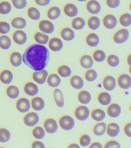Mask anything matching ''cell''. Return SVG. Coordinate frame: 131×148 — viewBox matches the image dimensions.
I'll use <instances>...</instances> for the list:
<instances>
[{"label": "cell", "instance_id": "5bb4252c", "mask_svg": "<svg viewBox=\"0 0 131 148\" xmlns=\"http://www.w3.org/2000/svg\"><path fill=\"white\" fill-rule=\"evenodd\" d=\"M12 38L14 42L18 45H24L27 40V35L22 30L15 31L12 34Z\"/></svg>", "mask_w": 131, "mask_h": 148}, {"label": "cell", "instance_id": "7dc6e473", "mask_svg": "<svg viewBox=\"0 0 131 148\" xmlns=\"http://www.w3.org/2000/svg\"><path fill=\"white\" fill-rule=\"evenodd\" d=\"M107 61L108 64L112 67H117L119 65L120 62L118 56L113 54L108 56L107 58Z\"/></svg>", "mask_w": 131, "mask_h": 148}, {"label": "cell", "instance_id": "d6a6232c", "mask_svg": "<svg viewBox=\"0 0 131 148\" xmlns=\"http://www.w3.org/2000/svg\"><path fill=\"white\" fill-rule=\"evenodd\" d=\"M78 99L80 103L87 104L90 102L92 99L91 95L88 91L81 90L78 95Z\"/></svg>", "mask_w": 131, "mask_h": 148}, {"label": "cell", "instance_id": "8fae6325", "mask_svg": "<svg viewBox=\"0 0 131 148\" xmlns=\"http://www.w3.org/2000/svg\"><path fill=\"white\" fill-rule=\"evenodd\" d=\"M48 75V71L44 69L40 71H34L32 75V77L36 83L39 84H43L46 82Z\"/></svg>", "mask_w": 131, "mask_h": 148}, {"label": "cell", "instance_id": "f1b7e54d", "mask_svg": "<svg viewBox=\"0 0 131 148\" xmlns=\"http://www.w3.org/2000/svg\"><path fill=\"white\" fill-rule=\"evenodd\" d=\"M46 81L48 85L53 88L57 87L60 84L61 82L59 76L55 73L48 75Z\"/></svg>", "mask_w": 131, "mask_h": 148}, {"label": "cell", "instance_id": "484cf974", "mask_svg": "<svg viewBox=\"0 0 131 148\" xmlns=\"http://www.w3.org/2000/svg\"><path fill=\"white\" fill-rule=\"evenodd\" d=\"M34 40L39 45H45L48 44L49 38L46 34L42 32H37L34 34Z\"/></svg>", "mask_w": 131, "mask_h": 148}, {"label": "cell", "instance_id": "f5cc1de1", "mask_svg": "<svg viewBox=\"0 0 131 148\" xmlns=\"http://www.w3.org/2000/svg\"><path fill=\"white\" fill-rule=\"evenodd\" d=\"M106 3L109 8L115 9L118 8L120 3V0H106Z\"/></svg>", "mask_w": 131, "mask_h": 148}, {"label": "cell", "instance_id": "681fc988", "mask_svg": "<svg viewBox=\"0 0 131 148\" xmlns=\"http://www.w3.org/2000/svg\"><path fill=\"white\" fill-rule=\"evenodd\" d=\"M13 6L16 9H22L27 5V0H11Z\"/></svg>", "mask_w": 131, "mask_h": 148}, {"label": "cell", "instance_id": "30bf717a", "mask_svg": "<svg viewBox=\"0 0 131 148\" xmlns=\"http://www.w3.org/2000/svg\"><path fill=\"white\" fill-rule=\"evenodd\" d=\"M86 9L88 12L93 15H96L100 12L101 6L96 0H89L86 3Z\"/></svg>", "mask_w": 131, "mask_h": 148}, {"label": "cell", "instance_id": "f35d334b", "mask_svg": "<svg viewBox=\"0 0 131 148\" xmlns=\"http://www.w3.org/2000/svg\"><path fill=\"white\" fill-rule=\"evenodd\" d=\"M119 24L124 27H128L131 24V15L128 13H125L121 15L119 18Z\"/></svg>", "mask_w": 131, "mask_h": 148}, {"label": "cell", "instance_id": "5b68a950", "mask_svg": "<svg viewBox=\"0 0 131 148\" xmlns=\"http://www.w3.org/2000/svg\"><path fill=\"white\" fill-rule=\"evenodd\" d=\"M74 114L78 120L81 121H85L87 120L89 116V109L87 106L80 105L75 109Z\"/></svg>", "mask_w": 131, "mask_h": 148}, {"label": "cell", "instance_id": "b9f144b4", "mask_svg": "<svg viewBox=\"0 0 131 148\" xmlns=\"http://www.w3.org/2000/svg\"><path fill=\"white\" fill-rule=\"evenodd\" d=\"M33 136L37 139L40 140L44 138L45 133L44 130L41 126H36L33 128L32 132Z\"/></svg>", "mask_w": 131, "mask_h": 148}, {"label": "cell", "instance_id": "83f0119b", "mask_svg": "<svg viewBox=\"0 0 131 148\" xmlns=\"http://www.w3.org/2000/svg\"><path fill=\"white\" fill-rule=\"evenodd\" d=\"M100 18L95 16H91L88 18L87 21L88 27L93 31L98 29L100 25Z\"/></svg>", "mask_w": 131, "mask_h": 148}, {"label": "cell", "instance_id": "d6986e66", "mask_svg": "<svg viewBox=\"0 0 131 148\" xmlns=\"http://www.w3.org/2000/svg\"><path fill=\"white\" fill-rule=\"evenodd\" d=\"M100 39L98 36L94 32L89 33L86 38V41L90 47H96L99 44Z\"/></svg>", "mask_w": 131, "mask_h": 148}, {"label": "cell", "instance_id": "3957f363", "mask_svg": "<svg viewBox=\"0 0 131 148\" xmlns=\"http://www.w3.org/2000/svg\"><path fill=\"white\" fill-rule=\"evenodd\" d=\"M58 123L61 128L66 131L71 130L73 129L75 124L73 118L67 115L61 117Z\"/></svg>", "mask_w": 131, "mask_h": 148}, {"label": "cell", "instance_id": "7bdbcfd3", "mask_svg": "<svg viewBox=\"0 0 131 148\" xmlns=\"http://www.w3.org/2000/svg\"><path fill=\"white\" fill-rule=\"evenodd\" d=\"M57 72L62 77H67L71 76L72 70L68 66L63 65L58 67Z\"/></svg>", "mask_w": 131, "mask_h": 148}, {"label": "cell", "instance_id": "11a10c76", "mask_svg": "<svg viewBox=\"0 0 131 148\" xmlns=\"http://www.w3.org/2000/svg\"><path fill=\"white\" fill-rule=\"evenodd\" d=\"M124 132L126 136L129 137H131V123L128 122L125 125L124 127Z\"/></svg>", "mask_w": 131, "mask_h": 148}, {"label": "cell", "instance_id": "6125c7cd", "mask_svg": "<svg viewBox=\"0 0 131 148\" xmlns=\"http://www.w3.org/2000/svg\"><path fill=\"white\" fill-rule=\"evenodd\" d=\"M77 1L80 2H84L88 1V0H77Z\"/></svg>", "mask_w": 131, "mask_h": 148}, {"label": "cell", "instance_id": "7c38bea8", "mask_svg": "<svg viewBox=\"0 0 131 148\" xmlns=\"http://www.w3.org/2000/svg\"><path fill=\"white\" fill-rule=\"evenodd\" d=\"M43 125L46 131L49 134H54L58 130V126L57 121L52 118H49L45 120Z\"/></svg>", "mask_w": 131, "mask_h": 148}, {"label": "cell", "instance_id": "4dcf8cb0", "mask_svg": "<svg viewBox=\"0 0 131 148\" xmlns=\"http://www.w3.org/2000/svg\"><path fill=\"white\" fill-rule=\"evenodd\" d=\"M22 57L19 52H12L10 56V61L12 66L19 67L22 62Z\"/></svg>", "mask_w": 131, "mask_h": 148}, {"label": "cell", "instance_id": "7a4b0ae2", "mask_svg": "<svg viewBox=\"0 0 131 148\" xmlns=\"http://www.w3.org/2000/svg\"><path fill=\"white\" fill-rule=\"evenodd\" d=\"M129 36V32L127 29L121 28L114 34L113 39L115 43L120 45L126 42L128 40Z\"/></svg>", "mask_w": 131, "mask_h": 148}, {"label": "cell", "instance_id": "cb8c5ba5", "mask_svg": "<svg viewBox=\"0 0 131 148\" xmlns=\"http://www.w3.org/2000/svg\"><path fill=\"white\" fill-rule=\"evenodd\" d=\"M13 79V74L10 70L5 69L0 73V81L4 84H10Z\"/></svg>", "mask_w": 131, "mask_h": 148}, {"label": "cell", "instance_id": "816d5d0a", "mask_svg": "<svg viewBox=\"0 0 131 148\" xmlns=\"http://www.w3.org/2000/svg\"><path fill=\"white\" fill-rule=\"evenodd\" d=\"M11 27L8 23L5 21L0 22V33L6 34L10 32Z\"/></svg>", "mask_w": 131, "mask_h": 148}, {"label": "cell", "instance_id": "680465c9", "mask_svg": "<svg viewBox=\"0 0 131 148\" xmlns=\"http://www.w3.org/2000/svg\"><path fill=\"white\" fill-rule=\"evenodd\" d=\"M88 147L90 148H102V145L99 142H93L91 144H90Z\"/></svg>", "mask_w": 131, "mask_h": 148}, {"label": "cell", "instance_id": "9a60e30c", "mask_svg": "<svg viewBox=\"0 0 131 148\" xmlns=\"http://www.w3.org/2000/svg\"><path fill=\"white\" fill-rule=\"evenodd\" d=\"M102 84L104 88L109 91L113 90L115 88L116 80L113 76L108 75L103 79Z\"/></svg>", "mask_w": 131, "mask_h": 148}, {"label": "cell", "instance_id": "52a82bcc", "mask_svg": "<svg viewBox=\"0 0 131 148\" xmlns=\"http://www.w3.org/2000/svg\"><path fill=\"white\" fill-rule=\"evenodd\" d=\"M39 29L42 32L46 34H51L54 31L55 26L50 21L48 20H42L39 23Z\"/></svg>", "mask_w": 131, "mask_h": 148}, {"label": "cell", "instance_id": "e575fe53", "mask_svg": "<svg viewBox=\"0 0 131 148\" xmlns=\"http://www.w3.org/2000/svg\"><path fill=\"white\" fill-rule=\"evenodd\" d=\"M106 127V125L104 122L98 123L93 127V132L96 136H102L105 132Z\"/></svg>", "mask_w": 131, "mask_h": 148}, {"label": "cell", "instance_id": "f6af8a7d", "mask_svg": "<svg viewBox=\"0 0 131 148\" xmlns=\"http://www.w3.org/2000/svg\"><path fill=\"white\" fill-rule=\"evenodd\" d=\"M11 41L8 36L6 35L0 36V47L2 49L7 50L11 47Z\"/></svg>", "mask_w": 131, "mask_h": 148}, {"label": "cell", "instance_id": "ffe728a7", "mask_svg": "<svg viewBox=\"0 0 131 148\" xmlns=\"http://www.w3.org/2000/svg\"><path fill=\"white\" fill-rule=\"evenodd\" d=\"M107 134L111 137H115L119 134L120 128L117 123L111 122L108 124L106 127Z\"/></svg>", "mask_w": 131, "mask_h": 148}, {"label": "cell", "instance_id": "6f0895ef", "mask_svg": "<svg viewBox=\"0 0 131 148\" xmlns=\"http://www.w3.org/2000/svg\"><path fill=\"white\" fill-rule=\"evenodd\" d=\"M35 3L41 6H45L50 3L51 0H34Z\"/></svg>", "mask_w": 131, "mask_h": 148}, {"label": "cell", "instance_id": "ab89813d", "mask_svg": "<svg viewBox=\"0 0 131 148\" xmlns=\"http://www.w3.org/2000/svg\"><path fill=\"white\" fill-rule=\"evenodd\" d=\"M92 58L96 62H102L106 59V55L102 50L97 49L93 53Z\"/></svg>", "mask_w": 131, "mask_h": 148}, {"label": "cell", "instance_id": "91938a15", "mask_svg": "<svg viewBox=\"0 0 131 148\" xmlns=\"http://www.w3.org/2000/svg\"><path fill=\"white\" fill-rule=\"evenodd\" d=\"M67 148H80V147L79 146V145H78V144H77V143H71V144H70L68 146Z\"/></svg>", "mask_w": 131, "mask_h": 148}, {"label": "cell", "instance_id": "1f68e13d", "mask_svg": "<svg viewBox=\"0 0 131 148\" xmlns=\"http://www.w3.org/2000/svg\"><path fill=\"white\" fill-rule=\"evenodd\" d=\"M86 25V22L82 17H74L71 22V25L73 29L76 30L82 29Z\"/></svg>", "mask_w": 131, "mask_h": 148}, {"label": "cell", "instance_id": "7402d4cb", "mask_svg": "<svg viewBox=\"0 0 131 148\" xmlns=\"http://www.w3.org/2000/svg\"><path fill=\"white\" fill-rule=\"evenodd\" d=\"M60 34L62 39L67 41H72L75 38L74 31L69 27H64L62 29Z\"/></svg>", "mask_w": 131, "mask_h": 148}, {"label": "cell", "instance_id": "603a6c76", "mask_svg": "<svg viewBox=\"0 0 131 148\" xmlns=\"http://www.w3.org/2000/svg\"><path fill=\"white\" fill-rule=\"evenodd\" d=\"M31 104L33 109L37 111L42 110L45 106L44 101L42 98L39 97L33 98L31 101Z\"/></svg>", "mask_w": 131, "mask_h": 148}, {"label": "cell", "instance_id": "f546056e", "mask_svg": "<svg viewBox=\"0 0 131 148\" xmlns=\"http://www.w3.org/2000/svg\"><path fill=\"white\" fill-rule=\"evenodd\" d=\"M70 82L72 87L77 90L81 89L83 87L84 82L83 79L77 75H73L71 77Z\"/></svg>", "mask_w": 131, "mask_h": 148}, {"label": "cell", "instance_id": "d4e9b609", "mask_svg": "<svg viewBox=\"0 0 131 148\" xmlns=\"http://www.w3.org/2000/svg\"><path fill=\"white\" fill-rule=\"evenodd\" d=\"M53 96L56 105L59 108H62L64 105V95L62 91L58 88L54 89Z\"/></svg>", "mask_w": 131, "mask_h": 148}, {"label": "cell", "instance_id": "4fadbf2b", "mask_svg": "<svg viewBox=\"0 0 131 148\" xmlns=\"http://www.w3.org/2000/svg\"><path fill=\"white\" fill-rule=\"evenodd\" d=\"M118 86L122 89L127 90L131 86V78L129 75L126 74H122L117 78Z\"/></svg>", "mask_w": 131, "mask_h": 148}, {"label": "cell", "instance_id": "bcb514c9", "mask_svg": "<svg viewBox=\"0 0 131 148\" xmlns=\"http://www.w3.org/2000/svg\"><path fill=\"white\" fill-rule=\"evenodd\" d=\"M11 137V133L7 129L0 128V142L6 143L10 140Z\"/></svg>", "mask_w": 131, "mask_h": 148}, {"label": "cell", "instance_id": "e0dca14e", "mask_svg": "<svg viewBox=\"0 0 131 148\" xmlns=\"http://www.w3.org/2000/svg\"><path fill=\"white\" fill-rule=\"evenodd\" d=\"M121 108L119 105L113 103L109 105L107 109V113L109 116L113 118H117L121 113Z\"/></svg>", "mask_w": 131, "mask_h": 148}, {"label": "cell", "instance_id": "6da1fadb", "mask_svg": "<svg viewBox=\"0 0 131 148\" xmlns=\"http://www.w3.org/2000/svg\"><path fill=\"white\" fill-rule=\"evenodd\" d=\"M50 59L49 49L44 45L33 44L27 47L22 56L24 63L34 71L45 69Z\"/></svg>", "mask_w": 131, "mask_h": 148}, {"label": "cell", "instance_id": "4316f807", "mask_svg": "<svg viewBox=\"0 0 131 148\" xmlns=\"http://www.w3.org/2000/svg\"><path fill=\"white\" fill-rule=\"evenodd\" d=\"M61 11L59 8L57 6L50 7L47 12L48 18L52 20L57 19L60 17Z\"/></svg>", "mask_w": 131, "mask_h": 148}, {"label": "cell", "instance_id": "60d3db41", "mask_svg": "<svg viewBox=\"0 0 131 148\" xmlns=\"http://www.w3.org/2000/svg\"><path fill=\"white\" fill-rule=\"evenodd\" d=\"M27 14L29 17L33 20L37 21L41 17L40 12L36 8L31 7L27 10Z\"/></svg>", "mask_w": 131, "mask_h": 148}, {"label": "cell", "instance_id": "c3c4849f", "mask_svg": "<svg viewBox=\"0 0 131 148\" xmlns=\"http://www.w3.org/2000/svg\"><path fill=\"white\" fill-rule=\"evenodd\" d=\"M98 77L97 72L94 69H88L85 73L84 77L86 80L89 82L95 81Z\"/></svg>", "mask_w": 131, "mask_h": 148}, {"label": "cell", "instance_id": "74e56055", "mask_svg": "<svg viewBox=\"0 0 131 148\" xmlns=\"http://www.w3.org/2000/svg\"><path fill=\"white\" fill-rule=\"evenodd\" d=\"M7 95L11 99H16L19 97L20 91L19 88L16 86L10 85L6 90Z\"/></svg>", "mask_w": 131, "mask_h": 148}, {"label": "cell", "instance_id": "ba28073f", "mask_svg": "<svg viewBox=\"0 0 131 148\" xmlns=\"http://www.w3.org/2000/svg\"><path fill=\"white\" fill-rule=\"evenodd\" d=\"M16 106L19 112L24 113L29 111L31 108V104L30 102L27 98H21L17 101Z\"/></svg>", "mask_w": 131, "mask_h": 148}, {"label": "cell", "instance_id": "836d02e7", "mask_svg": "<svg viewBox=\"0 0 131 148\" xmlns=\"http://www.w3.org/2000/svg\"><path fill=\"white\" fill-rule=\"evenodd\" d=\"M97 100L101 105L107 106L111 103V96L106 92H101L97 96Z\"/></svg>", "mask_w": 131, "mask_h": 148}, {"label": "cell", "instance_id": "277c9868", "mask_svg": "<svg viewBox=\"0 0 131 148\" xmlns=\"http://www.w3.org/2000/svg\"><path fill=\"white\" fill-rule=\"evenodd\" d=\"M39 121V117L37 113L32 112L25 114L23 118L24 123L29 127H33L37 124Z\"/></svg>", "mask_w": 131, "mask_h": 148}, {"label": "cell", "instance_id": "2e32d148", "mask_svg": "<svg viewBox=\"0 0 131 148\" xmlns=\"http://www.w3.org/2000/svg\"><path fill=\"white\" fill-rule=\"evenodd\" d=\"M63 10L67 16L71 18L76 17L79 13L77 7L72 3H68L65 5L63 8Z\"/></svg>", "mask_w": 131, "mask_h": 148}, {"label": "cell", "instance_id": "8992f818", "mask_svg": "<svg viewBox=\"0 0 131 148\" xmlns=\"http://www.w3.org/2000/svg\"><path fill=\"white\" fill-rule=\"evenodd\" d=\"M102 23L106 28L111 30L117 26L118 21L117 17L114 15L108 14L103 17Z\"/></svg>", "mask_w": 131, "mask_h": 148}, {"label": "cell", "instance_id": "9f6ffc18", "mask_svg": "<svg viewBox=\"0 0 131 148\" xmlns=\"http://www.w3.org/2000/svg\"><path fill=\"white\" fill-rule=\"evenodd\" d=\"M31 147L33 148H44V144L40 141H35L33 142L31 144Z\"/></svg>", "mask_w": 131, "mask_h": 148}, {"label": "cell", "instance_id": "d590c367", "mask_svg": "<svg viewBox=\"0 0 131 148\" xmlns=\"http://www.w3.org/2000/svg\"><path fill=\"white\" fill-rule=\"evenodd\" d=\"M91 116L94 120L100 122L104 120L106 114L105 112L103 110L100 109L96 108L92 111Z\"/></svg>", "mask_w": 131, "mask_h": 148}, {"label": "cell", "instance_id": "9c48e42d", "mask_svg": "<svg viewBox=\"0 0 131 148\" xmlns=\"http://www.w3.org/2000/svg\"><path fill=\"white\" fill-rule=\"evenodd\" d=\"M48 45L49 48L55 52L60 51L64 47V44L61 39L56 37L49 39Z\"/></svg>", "mask_w": 131, "mask_h": 148}, {"label": "cell", "instance_id": "db71d44e", "mask_svg": "<svg viewBox=\"0 0 131 148\" xmlns=\"http://www.w3.org/2000/svg\"><path fill=\"white\" fill-rule=\"evenodd\" d=\"M104 147L108 148H117L121 147L120 144L118 142L114 140H111L107 142L105 144Z\"/></svg>", "mask_w": 131, "mask_h": 148}, {"label": "cell", "instance_id": "8d00e7d4", "mask_svg": "<svg viewBox=\"0 0 131 148\" xmlns=\"http://www.w3.org/2000/svg\"><path fill=\"white\" fill-rule=\"evenodd\" d=\"M11 24L13 27L17 29H23L26 27V21L21 17H16L11 21Z\"/></svg>", "mask_w": 131, "mask_h": 148}, {"label": "cell", "instance_id": "94428289", "mask_svg": "<svg viewBox=\"0 0 131 148\" xmlns=\"http://www.w3.org/2000/svg\"><path fill=\"white\" fill-rule=\"evenodd\" d=\"M126 62L130 66H131V54H130L129 55H128L127 58H126Z\"/></svg>", "mask_w": 131, "mask_h": 148}, {"label": "cell", "instance_id": "44dd1931", "mask_svg": "<svg viewBox=\"0 0 131 148\" xmlns=\"http://www.w3.org/2000/svg\"><path fill=\"white\" fill-rule=\"evenodd\" d=\"M79 61L81 67L86 69H90L94 63L92 57L88 54L82 56L80 57Z\"/></svg>", "mask_w": 131, "mask_h": 148}, {"label": "cell", "instance_id": "ac0fdd59", "mask_svg": "<svg viewBox=\"0 0 131 148\" xmlns=\"http://www.w3.org/2000/svg\"><path fill=\"white\" fill-rule=\"evenodd\" d=\"M24 91L28 95L36 96L39 92V88L35 83L31 82L26 83L24 86Z\"/></svg>", "mask_w": 131, "mask_h": 148}, {"label": "cell", "instance_id": "f907efd6", "mask_svg": "<svg viewBox=\"0 0 131 148\" xmlns=\"http://www.w3.org/2000/svg\"><path fill=\"white\" fill-rule=\"evenodd\" d=\"M91 139L89 135L87 134H83L80 136L79 139V143L83 147L88 146L90 144Z\"/></svg>", "mask_w": 131, "mask_h": 148}, {"label": "cell", "instance_id": "ee69618b", "mask_svg": "<svg viewBox=\"0 0 131 148\" xmlns=\"http://www.w3.org/2000/svg\"><path fill=\"white\" fill-rule=\"evenodd\" d=\"M12 5L10 2L3 1L0 2V14L3 15L7 14L12 10Z\"/></svg>", "mask_w": 131, "mask_h": 148}]
</instances>
